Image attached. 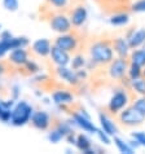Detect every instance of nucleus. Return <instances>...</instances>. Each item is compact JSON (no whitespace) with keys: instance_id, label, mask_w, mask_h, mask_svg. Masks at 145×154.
<instances>
[{"instance_id":"obj_2","label":"nucleus","mask_w":145,"mask_h":154,"mask_svg":"<svg viewBox=\"0 0 145 154\" xmlns=\"http://www.w3.org/2000/svg\"><path fill=\"white\" fill-rule=\"evenodd\" d=\"M131 101V96H130V92L127 88H118L113 92L112 97L109 98L108 101V112L110 114H114V115H118V113L123 110L126 106H128Z\"/></svg>"},{"instance_id":"obj_7","label":"nucleus","mask_w":145,"mask_h":154,"mask_svg":"<svg viewBox=\"0 0 145 154\" xmlns=\"http://www.w3.org/2000/svg\"><path fill=\"white\" fill-rule=\"evenodd\" d=\"M49 25H51V27H52L53 31H56L58 34L70 32L71 29H72V25H71L70 18L66 14H63V13L53 14L52 17H51Z\"/></svg>"},{"instance_id":"obj_6","label":"nucleus","mask_w":145,"mask_h":154,"mask_svg":"<svg viewBox=\"0 0 145 154\" xmlns=\"http://www.w3.org/2000/svg\"><path fill=\"white\" fill-rule=\"evenodd\" d=\"M54 45L60 47L61 49L66 51L69 53L75 52L79 45V39L75 34H71V32L60 34V36H57L56 40H54Z\"/></svg>"},{"instance_id":"obj_22","label":"nucleus","mask_w":145,"mask_h":154,"mask_svg":"<svg viewBox=\"0 0 145 154\" xmlns=\"http://www.w3.org/2000/svg\"><path fill=\"white\" fill-rule=\"evenodd\" d=\"M128 88L137 96H145V78L144 76H140L137 79L130 80Z\"/></svg>"},{"instance_id":"obj_10","label":"nucleus","mask_w":145,"mask_h":154,"mask_svg":"<svg viewBox=\"0 0 145 154\" xmlns=\"http://www.w3.org/2000/svg\"><path fill=\"white\" fill-rule=\"evenodd\" d=\"M51 58H52V61L56 63L57 66H67L70 63V53L66 52V51L61 49L60 47L57 45H52V48H51V53H49Z\"/></svg>"},{"instance_id":"obj_14","label":"nucleus","mask_w":145,"mask_h":154,"mask_svg":"<svg viewBox=\"0 0 145 154\" xmlns=\"http://www.w3.org/2000/svg\"><path fill=\"white\" fill-rule=\"evenodd\" d=\"M99 122H100V128L104 132H106L110 137H114L118 134V127L116 125V122L105 113L99 114Z\"/></svg>"},{"instance_id":"obj_23","label":"nucleus","mask_w":145,"mask_h":154,"mask_svg":"<svg viewBox=\"0 0 145 154\" xmlns=\"http://www.w3.org/2000/svg\"><path fill=\"white\" fill-rule=\"evenodd\" d=\"M75 146L78 148V150L83 152V153H86L87 150H89V149L92 148V141H91V139H89L87 135L80 134V135L76 136Z\"/></svg>"},{"instance_id":"obj_36","label":"nucleus","mask_w":145,"mask_h":154,"mask_svg":"<svg viewBox=\"0 0 145 154\" xmlns=\"http://www.w3.org/2000/svg\"><path fill=\"white\" fill-rule=\"evenodd\" d=\"M3 71H4V67H3V65H2V63H0V74H2Z\"/></svg>"},{"instance_id":"obj_35","label":"nucleus","mask_w":145,"mask_h":154,"mask_svg":"<svg viewBox=\"0 0 145 154\" xmlns=\"http://www.w3.org/2000/svg\"><path fill=\"white\" fill-rule=\"evenodd\" d=\"M9 38H12V34L9 31H4L2 34V39H9Z\"/></svg>"},{"instance_id":"obj_31","label":"nucleus","mask_w":145,"mask_h":154,"mask_svg":"<svg viewBox=\"0 0 145 154\" xmlns=\"http://www.w3.org/2000/svg\"><path fill=\"white\" fill-rule=\"evenodd\" d=\"M23 66H25V70H27V72H30V74H36V72H39V70H40L39 65L34 61H30V60Z\"/></svg>"},{"instance_id":"obj_8","label":"nucleus","mask_w":145,"mask_h":154,"mask_svg":"<svg viewBox=\"0 0 145 154\" xmlns=\"http://www.w3.org/2000/svg\"><path fill=\"white\" fill-rule=\"evenodd\" d=\"M72 121H74V123L80 130L89 132V134H96V131L99 130V128L95 126V123L91 121V117H89L84 110L72 113Z\"/></svg>"},{"instance_id":"obj_25","label":"nucleus","mask_w":145,"mask_h":154,"mask_svg":"<svg viewBox=\"0 0 145 154\" xmlns=\"http://www.w3.org/2000/svg\"><path fill=\"white\" fill-rule=\"evenodd\" d=\"M140 76H143V67H140L135 63H130L128 65V70H127V76L126 78L128 80H134L137 79Z\"/></svg>"},{"instance_id":"obj_37","label":"nucleus","mask_w":145,"mask_h":154,"mask_svg":"<svg viewBox=\"0 0 145 154\" xmlns=\"http://www.w3.org/2000/svg\"><path fill=\"white\" fill-rule=\"evenodd\" d=\"M143 76L145 78V67H143Z\"/></svg>"},{"instance_id":"obj_12","label":"nucleus","mask_w":145,"mask_h":154,"mask_svg":"<svg viewBox=\"0 0 145 154\" xmlns=\"http://www.w3.org/2000/svg\"><path fill=\"white\" fill-rule=\"evenodd\" d=\"M127 40H128V44L131 47V49H136L143 47V44L145 43V29H131L128 32H127Z\"/></svg>"},{"instance_id":"obj_4","label":"nucleus","mask_w":145,"mask_h":154,"mask_svg":"<svg viewBox=\"0 0 145 154\" xmlns=\"http://www.w3.org/2000/svg\"><path fill=\"white\" fill-rule=\"evenodd\" d=\"M130 61L125 57H114L112 62L108 63V75L113 80H122L127 76V70H128Z\"/></svg>"},{"instance_id":"obj_5","label":"nucleus","mask_w":145,"mask_h":154,"mask_svg":"<svg viewBox=\"0 0 145 154\" xmlns=\"http://www.w3.org/2000/svg\"><path fill=\"white\" fill-rule=\"evenodd\" d=\"M32 115V109L27 102L21 101L16 105V108L12 110V117H11V122L14 126H23L27 122H30Z\"/></svg>"},{"instance_id":"obj_17","label":"nucleus","mask_w":145,"mask_h":154,"mask_svg":"<svg viewBox=\"0 0 145 154\" xmlns=\"http://www.w3.org/2000/svg\"><path fill=\"white\" fill-rule=\"evenodd\" d=\"M52 100L57 105H69V104H72L74 96L69 91H66V89H60V91L52 93Z\"/></svg>"},{"instance_id":"obj_21","label":"nucleus","mask_w":145,"mask_h":154,"mask_svg":"<svg viewBox=\"0 0 145 154\" xmlns=\"http://www.w3.org/2000/svg\"><path fill=\"white\" fill-rule=\"evenodd\" d=\"M113 143H114V145H116V148L118 149L119 153H123V154H134L135 153V149L131 146L128 141L123 140L122 137L114 136V137H113Z\"/></svg>"},{"instance_id":"obj_9","label":"nucleus","mask_w":145,"mask_h":154,"mask_svg":"<svg viewBox=\"0 0 145 154\" xmlns=\"http://www.w3.org/2000/svg\"><path fill=\"white\" fill-rule=\"evenodd\" d=\"M69 18L71 21L72 27H82L83 25L86 23L87 18H88V11H87V8L84 7L83 4H79V5H76L74 9L70 12Z\"/></svg>"},{"instance_id":"obj_3","label":"nucleus","mask_w":145,"mask_h":154,"mask_svg":"<svg viewBox=\"0 0 145 154\" xmlns=\"http://www.w3.org/2000/svg\"><path fill=\"white\" fill-rule=\"evenodd\" d=\"M118 122L125 127L134 128V127L141 126L145 122V117L143 114H140L132 105H130V106H126L125 109L118 113Z\"/></svg>"},{"instance_id":"obj_33","label":"nucleus","mask_w":145,"mask_h":154,"mask_svg":"<svg viewBox=\"0 0 145 154\" xmlns=\"http://www.w3.org/2000/svg\"><path fill=\"white\" fill-rule=\"evenodd\" d=\"M47 2L57 9H63L69 5V0H47Z\"/></svg>"},{"instance_id":"obj_1","label":"nucleus","mask_w":145,"mask_h":154,"mask_svg":"<svg viewBox=\"0 0 145 154\" xmlns=\"http://www.w3.org/2000/svg\"><path fill=\"white\" fill-rule=\"evenodd\" d=\"M89 60H92L97 66H108L114 58V49L112 42L106 39L95 40L88 47Z\"/></svg>"},{"instance_id":"obj_24","label":"nucleus","mask_w":145,"mask_h":154,"mask_svg":"<svg viewBox=\"0 0 145 154\" xmlns=\"http://www.w3.org/2000/svg\"><path fill=\"white\" fill-rule=\"evenodd\" d=\"M87 61L86 57L83 54H75L74 57L70 60V65H71V69L74 70H79V69H84L87 66Z\"/></svg>"},{"instance_id":"obj_34","label":"nucleus","mask_w":145,"mask_h":154,"mask_svg":"<svg viewBox=\"0 0 145 154\" xmlns=\"http://www.w3.org/2000/svg\"><path fill=\"white\" fill-rule=\"evenodd\" d=\"M62 137H63V136H62L61 134H60V132L56 130V128H54V130H53L52 132H51V134H49V136H48L49 141H51V143H53V144L60 143V141L62 140Z\"/></svg>"},{"instance_id":"obj_38","label":"nucleus","mask_w":145,"mask_h":154,"mask_svg":"<svg viewBox=\"0 0 145 154\" xmlns=\"http://www.w3.org/2000/svg\"><path fill=\"white\" fill-rule=\"evenodd\" d=\"M143 48H144V49H145V43H144V44H143Z\"/></svg>"},{"instance_id":"obj_28","label":"nucleus","mask_w":145,"mask_h":154,"mask_svg":"<svg viewBox=\"0 0 145 154\" xmlns=\"http://www.w3.org/2000/svg\"><path fill=\"white\" fill-rule=\"evenodd\" d=\"M56 130L63 136V137H66L67 135H70L71 132H72V128H71L69 125H67V123H65V122L58 123V125L56 126Z\"/></svg>"},{"instance_id":"obj_32","label":"nucleus","mask_w":145,"mask_h":154,"mask_svg":"<svg viewBox=\"0 0 145 154\" xmlns=\"http://www.w3.org/2000/svg\"><path fill=\"white\" fill-rule=\"evenodd\" d=\"M95 135L97 136V139H99L101 143H104L105 145H109V144H110V141H112V140H110V136L106 134V132L102 131L101 128H99V130L96 131V134H95Z\"/></svg>"},{"instance_id":"obj_30","label":"nucleus","mask_w":145,"mask_h":154,"mask_svg":"<svg viewBox=\"0 0 145 154\" xmlns=\"http://www.w3.org/2000/svg\"><path fill=\"white\" fill-rule=\"evenodd\" d=\"M3 5L7 11H11V12H16L18 9V0H3Z\"/></svg>"},{"instance_id":"obj_11","label":"nucleus","mask_w":145,"mask_h":154,"mask_svg":"<svg viewBox=\"0 0 145 154\" xmlns=\"http://www.w3.org/2000/svg\"><path fill=\"white\" fill-rule=\"evenodd\" d=\"M112 44H113L114 53H116L118 57L128 58L130 52H131V47H130L128 40H127L126 36L125 38L123 36H117L116 39H113Z\"/></svg>"},{"instance_id":"obj_27","label":"nucleus","mask_w":145,"mask_h":154,"mask_svg":"<svg viewBox=\"0 0 145 154\" xmlns=\"http://www.w3.org/2000/svg\"><path fill=\"white\" fill-rule=\"evenodd\" d=\"M131 137L139 144V146L145 148V132L144 131H135V132H132Z\"/></svg>"},{"instance_id":"obj_29","label":"nucleus","mask_w":145,"mask_h":154,"mask_svg":"<svg viewBox=\"0 0 145 154\" xmlns=\"http://www.w3.org/2000/svg\"><path fill=\"white\" fill-rule=\"evenodd\" d=\"M131 11L135 13H145V0H136L131 4Z\"/></svg>"},{"instance_id":"obj_39","label":"nucleus","mask_w":145,"mask_h":154,"mask_svg":"<svg viewBox=\"0 0 145 154\" xmlns=\"http://www.w3.org/2000/svg\"><path fill=\"white\" fill-rule=\"evenodd\" d=\"M0 29H2V25H0Z\"/></svg>"},{"instance_id":"obj_26","label":"nucleus","mask_w":145,"mask_h":154,"mask_svg":"<svg viewBox=\"0 0 145 154\" xmlns=\"http://www.w3.org/2000/svg\"><path fill=\"white\" fill-rule=\"evenodd\" d=\"M131 105L134 106L140 114H143L145 117V96H137L136 98H134Z\"/></svg>"},{"instance_id":"obj_16","label":"nucleus","mask_w":145,"mask_h":154,"mask_svg":"<svg viewBox=\"0 0 145 154\" xmlns=\"http://www.w3.org/2000/svg\"><path fill=\"white\" fill-rule=\"evenodd\" d=\"M9 61L17 66H23L29 61V53L25 48H16L11 51L9 53Z\"/></svg>"},{"instance_id":"obj_15","label":"nucleus","mask_w":145,"mask_h":154,"mask_svg":"<svg viewBox=\"0 0 145 154\" xmlns=\"http://www.w3.org/2000/svg\"><path fill=\"white\" fill-rule=\"evenodd\" d=\"M57 74L63 82H66L70 85H78L80 83V79L76 74V71L74 69H69L67 66H58Z\"/></svg>"},{"instance_id":"obj_20","label":"nucleus","mask_w":145,"mask_h":154,"mask_svg":"<svg viewBox=\"0 0 145 154\" xmlns=\"http://www.w3.org/2000/svg\"><path fill=\"white\" fill-rule=\"evenodd\" d=\"M130 22V14L126 12H118L110 16L109 23L112 26H126Z\"/></svg>"},{"instance_id":"obj_19","label":"nucleus","mask_w":145,"mask_h":154,"mask_svg":"<svg viewBox=\"0 0 145 154\" xmlns=\"http://www.w3.org/2000/svg\"><path fill=\"white\" fill-rule=\"evenodd\" d=\"M128 61L130 63H135L140 67H145V49L143 47L132 49V52H130Z\"/></svg>"},{"instance_id":"obj_18","label":"nucleus","mask_w":145,"mask_h":154,"mask_svg":"<svg viewBox=\"0 0 145 154\" xmlns=\"http://www.w3.org/2000/svg\"><path fill=\"white\" fill-rule=\"evenodd\" d=\"M51 42L48 39H39L32 44V52L40 57H47L51 53Z\"/></svg>"},{"instance_id":"obj_13","label":"nucleus","mask_w":145,"mask_h":154,"mask_svg":"<svg viewBox=\"0 0 145 154\" xmlns=\"http://www.w3.org/2000/svg\"><path fill=\"white\" fill-rule=\"evenodd\" d=\"M30 121H31V125L35 127L36 130H40V131H45L47 128L51 126V117L48 115V113L43 112V110L32 113Z\"/></svg>"}]
</instances>
